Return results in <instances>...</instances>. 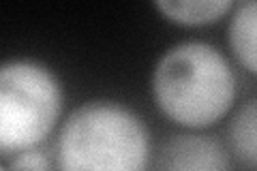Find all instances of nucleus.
<instances>
[{
  "label": "nucleus",
  "instance_id": "1",
  "mask_svg": "<svg viewBox=\"0 0 257 171\" xmlns=\"http://www.w3.org/2000/svg\"><path fill=\"white\" fill-rule=\"evenodd\" d=\"M152 94L172 122L187 128H206L231 109L236 75L216 47L187 41L161 56L152 73Z\"/></svg>",
  "mask_w": 257,
  "mask_h": 171
},
{
  "label": "nucleus",
  "instance_id": "2",
  "mask_svg": "<svg viewBox=\"0 0 257 171\" xmlns=\"http://www.w3.org/2000/svg\"><path fill=\"white\" fill-rule=\"evenodd\" d=\"M56 154L60 171H148L150 135L133 109L92 101L64 120Z\"/></svg>",
  "mask_w": 257,
  "mask_h": 171
},
{
  "label": "nucleus",
  "instance_id": "3",
  "mask_svg": "<svg viewBox=\"0 0 257 171\" xmlns=\"http://www.w3.org/2000/svg\"><path fill=\"white\" fill-rule=\"evenodd\" d=\"M56 73L35 60L0 62V154H20L43 143L62 113Z\"/></svg>",
  "mask_w": 257,
  "mask_h": 171
},
{
  "label": "nucleus",
  "instance_id": "4",
  "mask_svg": "<svg viewBox=\"0 0 257 171\" xmlns=\"http://www.w3.org/2000/svg\"><path fill=\"white\" fill-rule=\"evenodd\" d=\"M152 171H229V156L212 137L178 135L159 150Z\"/></svg>",
  "mask_w": 257,
  "mask_h": 171
},
{
  "label": "nucleus",
  "instance_id": "5",
  "mask_svg": "<svg viewBox=\"0 0 257 171\" xmlns=\"http://www.w3.org/2000/svg\"><path fill=\"white\" fill-rule=\"evenodd\" d=\"M236 3L231 0H159L155 3L157 11L180 26H206L225 18Z\"/></svg>",
  "mask_w": 257,
  "mask_h": 171
},
{
  "label": "nucleus",
  "instance_id": "6",
  "mask_svg": "<svg viewBox=\"0 0 257 171\" xmlns=\"http://www.w3.org/2000/svg\"><path fill=\"white\" fill-rule=\"evenodd\" d=\"M255 20H257V5L253 0H244L234 5V15L229 22V45L236 60L242 64L248 73H255Z\"/></svg>",
  "mask_w": 257,
  "mask_h": 171
},
{
  "label": "nucleus",
  "instance_id": "7",
  "mask_svg": "<svg viewBox=\"0 0 257 171\" xmlns=\"http://www.w3.org/2000/svg\"><path fill=\"white\" fill-rule=\"evenodd\" d=\"M257 107L255 101H248L242 109L236 113L229 128V139L238 156L242 158L248 167H255L257 162Z\"/></svg>",
  "mask_w": 257,
  "mask_h": 171
},
{
  "label": "nucleus",
  "instance_id": "8",
  "mask_svg": "<svg viewBox=\"0 0 257 171\" xmlns=\"http://www.w3.org/2000/svg\"><path fill=\"white\" fill-rule=\"evenodd\" d=\"M7 171H50V160H47V156L41 150L32 148L26 152H20L11 160Z\"/></svg>",
  "mask_w": 257,
  "mask_h": 171
},
{
  "label": "nucleus",
  "instance_id": "9",
  "mask_svg": "<svg viewBox=\"0 0 257 171\" xmlns=\"http://www.w3.org/2000/svg\"><path fill=\"white\" fill-rule=\"evenodd\" d=\"M0 171H7V169H3V167H0Z\"/></svg>",
  "mask_w": 257,
  "mask_h": 171
}]
</instances>
